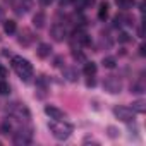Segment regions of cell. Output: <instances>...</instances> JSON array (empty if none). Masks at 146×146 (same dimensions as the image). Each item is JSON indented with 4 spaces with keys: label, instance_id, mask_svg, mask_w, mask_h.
<instances>
[{
    "label": "cell",
    "instance_id": "25",
    "mask_svg": "<svg viewBox=\"0 0 146 146\" xmlns=\"http://www.w3.org/2000/svg\"><path fill=\"white\" fill-rule=\"evenodd\" d=\"M62 62H64V57H62V55H58V57H55L53 65H55V67H60V65H62Z\"/></svg>",
    "mask_w": 146,
    "mask_h": 146
},
{
    "label": "cell",
    "instance_id": "6",
    "mask_svg": "<svg viewBox=\"0 0 146 146\" xmlns=\"http://www.w3.org/2000/svg\"><path fill=\"white\" fill-rule=\"evenodd\" d=\"M50 33H52V36H53V40H55V41H62V40L65 38V28H64V26H60V24L52 26Z\"/></svg>",
    "mask_w": 146,
    "mask_h": 146
},
{
    "label": "cell",
    "instance_id": "23",
    "mask_svg": "<svg viewBox=\"0 0 146 146\" xmlns=\"http://www.w3.org/2000/svg\"><path fill=\"white\" fill-rule=\"evenodd\" d=\"M107 131H108V136H110V137H117V136H119V129H117V127H112V125H110Z\"/></svg>",
    "mask_w": 146,
    "mask_h": 146
},
{
    "label": "cell",
    "instance_id": "15",
    "mask_svg": "<svg viewBox=\"0 0 146 146\" xmlns=\"http://www.w3.org/2000/svg\"><path fill=\"white\" fill-rule=\"evenodd\" d=\"M102 64H103V67H107V69H113L115 64H117V60H115V57H105Z\"/></svg>",
    "mask_w": 146,
    "mask_h": 146
},
{
    "label": "cell",
    "instance_id": "7",
    "mask_svg": "<svg viewBox=\"0 0 146 146\" xmlns=\"http://www.w3.org/2000/svg\"><path fill=\"white\" fill-rule=\"evenodd\" d=\"M36 55H38L40 58L50 57V55H52V46H50V43H40V45H38V50H36Z\"/></svg>",
    "mask_w": 146,
    "mask_h": 146
},
{
    "label": "cell",
    "instance_id": "19",
    "mask_svg": "<svg viewBox=\"0 0 146 146\" xmlns=\"http://www.w3.org/2000/svg\"><path fill=\"white\" fill-rule=\"evenodd\" d=\"M143 91H144V86L141 83H136L131 86V93H143Z\"/></svg>",
    "mask_w": 146,
    "mask_h": 146
},
{
    "label": "cell",
    "instance_id": "16",
    "mask_svg": "<svg viewBox=\"0 0 146 146\" xmlns=\"http://www.w3.org/2000/svg\"><path fill=\"white\" fill-rule=\"evenodd\" d=\"M117 40H119V43H129L132 38H131V35H129V33L120 31V33H119V36H117Z\"/></svg>",
    "mask_w": 146,
    "mask_h": 146
},
{
    "label": "cell",
    "instance_id": "4",
    "mask_svg": "<svg viewBox=\"0 0 146 146\" xmlns=\"http://www.w3.org/2000/svg\"><path fill=\"white\" fill-rule=\"evenodd\" d=\"M103 86H105V90H107L108 93H120V90H122L120 81H119L117 78H113V76H108V78L103 81Z\"/></svg>",
    "mask_w": 146,
    "mask_h": 146
},
{
    "label": "cell",
    "instance_id": "13",
    "mask_svg": "<svg viewBox=\"0 0 146 146\" xmlns=\"http://www.w3.org/2000/svg\"><path fill=\"white\" fill-rule=\"evenodd\" d=\"M134 112H137V113H144L146 112V105H144V102L143 100H136L134 103H132V107H131Z\"/></svg>",
    "mask_w": 146,
    "mask_h": 146
},
{
    "label": "cell",
    "instance_id": "12",
    "mask_svg": "<svg viewBox=\"0 0 146 146\" xmlns=\"http://www.w3.org/2000/svg\"><path fill=\"white\" fill-rule=\"evenodd\" d=\"M83 72H84L86 76H95V74H96V64H95V62H86Z\"/></svg>",
    "mask_w": 146,
    "mask_h": 146
},
{
    "label": "cell",
    "instance_id": "10",
    "mask_svg": "<svg viewBox=\"0 0 146 146\" xmlns=\"http://www.w3.org/2000/svg\"><path fill=\"white\" fill-rule=\"evenodd\" d=\"M45 21H46V16H45L43 12H36L35 17H33V24H35L36 28H43V26H45Z\"/></svg>",
    "mask_w": 146,
    "mask_h": 146
},
{
    "label": "cell",
    "instance_id": "8",
    "mask_svg": "<svg viewBox=\"0 0 146 146\" xmlns=\"http://www.w3.org/2000/svg\"><path fill=\"white\" fill-rule=\"evenodd\" d=\"M29 141H31V132L19 131L17 134H14V144H28Z\"/></svg>",
    "mask_w": 146,
    "mask_h": 146
},
{
    "label": "cell",
    "instance_id": "14",
    "mask_svg": "<svg viewBox=\"0 0 146 146\" xmlns=\"http://www.w3.org/2000/svg\"><path fill=\"white\" fill-rule=\"evenodd\" d=\"M107 16H108V4H107V2H103V4L100 5V9H98V19L105 21V19H107Z\"/></svg>",
    "mask_w": 146,
    "mask_h": 146
},
{
    "label": "cell",
    "instance_id": "30",
    "mask_svg": "<svg viewBox=\"0 0 146 146\" xmlns=\"http://www.w3.org/2000/svg\"><path fill=\"white\" fill-rule=\"evenodd\" d=\"M137 35H139V36L143 38V35H144V31H143V28H139V29H137Z\"/></svg>",
    "mask_w": 146,
    "mask_h": 146
},
{
    "label": "cell",
    "instance_id": "21",
    "mask_svg": "<svg viewBox=\"0 0 146 146\" xmlns=\"http://www.w3.org/2000/svg\"><path fill=\"white\" fill-rule=\"evenodd\" d=\"M31 5H33V0H21V7H23V12L29 11V9H31Z\"/></svg>",
    "mask_w": 146,
    "mask_h": 146
},
{
    "label": "cell",
    "instance_id": "28",
    "mask_svg": "<svg viewBox=\"0 0 146 146\" xmlns=\"http://www.w3.org/2000/svg\"><path fill=\"white\" fill-rule=\"evenodd\" d=\"M52 2H53V0H40V4H41V5H45V7H46V5H50Z\"/></svg>",
    "mask_w": 146,
    "mask_h": 146
},
{
    "label": "cell",
    "instance_id": "18",
    "mask_svg": "<svg viewBox=\"0 0 146 146\" xmlns=\"http://www.w3.org/2000/svg\"><path fill=\"white\" fill-rule=\"evenodd\" d=\"M65 76H67L69 81H76L78 79V72L74 69H65Z\"/></svg>",
    "mask_w": 146,
    "mask_h": 146
},
{
    "label": "cell",
    "instance_id": "11",
    "mask_svg": "<svg viewBox=\"0 0 146 146\" xmlns=\"http://www.w3.org/2000/svg\"><path fill=\"white\" fill-rule=\"evenodd\" d=\"M16 29H17L16 21L9 19V21H5V23H4V31H5L7 35H14V33H16Z\"/></svg>",
    "mask_w": 146,
    "mask_h": 146
},
{
    "label": "cell",
    "instance_id": "5",
    "mask_svg": "<svg viewBox=\"0 0 146 146\" xmlns=\"http://www.w3.org/2000/svg\"><path fill=\"white\" fill-rule=\"evenodd\" d=\"M45 113L50 119H53V120H64L65 119V112L60 110V108H57V107H53V105H46L45 107Z\"/></svg>",
    "mask_w": 146,
    "mask_h": 146
},
{
    "label": "cell",
    "instance_id": "3",
    "mask_svg": "<svg viewBox=\"0 0 146 146\" xmlns=\"http://www.w3.org/2000/svg\"><path fill=\"white\" fill-rule=\"evenodd\" d=\"M134 110L131 108V107H125V105H119V107H115L113 108V115L119 119V120H122V122H131L132 119H134Z\"/></svg>",
    "mask_w": 146,
    "mask_h": 146
},
{
    "label": "cell",
    "instance_id": "26",
    "mask_svg": "<svg viewBox=\"0 0 146 146\" xmlns=\"http://www.w3.org/2000/svg\"><path fill=\"white\" fill-rule=\"evenodd\" d=\"M2 132H4V134H9V132H11V124L5 122V124L2 125Z\"/></svg>",
    "mask_w": 146,
    "mask_h": 146
},
{
    "label": "cell",
    "instance_id": "17",
    "mask_svg": "<svg viewBox=\"0 0 146 146\" xmlns=\"http://www.w3.org/2000/svg\"><path fill=\"white\" fill-rule=\"evenodd\" d=\"M115 2H117L122 9H125V11H127V9H131V7L134 5V0H115Z\"/></svg>",
    "mask_w": 146,
    "mask_h": 146
},
{
    "label": "cell",
    "instance_id": "24",
    "mask_svg": "<svg viewBox=\"0 0 146 146\" xmlns=\"http://www.w3.org/2000/svg\"><path fill=\"white\" fill-rule=\"evenodd\" d=\"M95 84H96V81L93 79V76H88V79H86V86H88V88H93Z\"/></svg>",
    "mask_w": 146,
    "mask_h": 146
},
{
    "label": "cell",
    "instance_id": "2",
    "mask_svg": "<svg viewBox=\"0 0 146 146\" xmlns=\"http://www.w3.org/2000/svg\"><path fill=\"white\" fill-rule=\"evenodd\" d=\"M48 129L52 131V134H53L58 141H64V139H67V137L72 134V125L64 124L62 120H53V122H50V124H48Z\"/></svg>",
    "mask_w": 146,
    "mask_h": 146
},
{
    "label": "cell",
    "instance_id": "1",
    "mask_svg": "<svg viewBox=\"0 0 146 146\" xmlns=\"http://www.w3.org/2000/svg\"><path fill=\"white\" fill-rule=\"evenodd\" d=\"M12 67L17 72V76L23 81H29V78L33 76V65L29 64V60L23 58V57H12Z\"/></svg>",
    "mask_w": 146,
    "mask_h": 146
},
{
    "label": "cell",
    "instance_id": "29",
    "mask_svg": "<svg viewBox=\"0 0 146 146\" xmlns=\"http://www.w3.org/2000/svg\"><path fill=\"white\" fill-rule=\"evenodd\" d=\"M144 50H146V46H144V45H141V46H139V55H144V53H146Z\"/></svg>",
    "mask_w": 146,
    "mask_h": 146
},
{
    "label": "cell",
    "instance_id": "20",
    "mask_svg": "<svg viewBox=\"0 0 146 146\" xmlns=\"http://www.w3.org/2000/svg\"><path fill=\"white\" fill-rule=\"evenodd\" d=\"M9 91H11L9 84H7L5 81H0V95H7Z\"/></svg>",
    "mask_w": 146,
    "mask_h": 146
},
{
    "label": "cell",
    "instance_id": "22",
    "mask_svg": "<svg viewBox=\"0 0 146 146\" xmlns=\"http://www.w3.org/2000/svg\"><path fill=\"white\" fill-rule=\"evenodd\" d=\"M72 57H74V58H76V60H83V62H84V60H86V58H84V53H83V52H79V50H78V52H76V50H74V48H72Z\"/></svg>",
    "mask_w": 146,
    "mask_h": 146
},
{
    "label": "cell",
    "instance_id": "27",
    "mask_svg": "<svg viewBox=\"0 0 146 146\" xmlns=\"http://www.w3.org/2000/svg\"><path fill=\"white\" fill-rule=\"evenodd\" d=\"M7 74H9V72H7V69L0 65V78H7Z\"/></svg>",
    "mask_w": 146,
    "mask_h": 146
},
{
    "label": "cell",
    "instance_id": "31",
    "mask_svg": "<svg viewBox=\"0 0 146 146\" xmlns=\"http://www.w3.org/2000/svg\"><path fill=\"white\" fill-rule=\"evenodd\" d=\"M2 17H4V11H2V9H0V19H2Z\"/></svg>",
    "mask_w": 146,
    "mask_h": 146
},
{
    "label": "cell",
    "instance_id": "9",
    "mask_svg": "<svg viewBox=\"0 0 146 146\" xmlns=\"http://www.w3.org/2000/svg\"><path fill=\"white\" fill-rule=\"evenodd\" d=\"M31 41H33V33H31L29 29H23V31L19 33V43L24 45V46H28Z\"/></svg>",
    "mask_w": 146,
    "mask_h": 146
}]
</instances>
